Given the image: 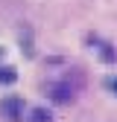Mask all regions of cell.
I'll return each mask as SVG.
<instances>
[{"label":"cell","instance_id":"obj_2","mask_svg":"<svg viewBox=\"0 0 117 122\" xmlns=\"http://www.w3.org/2000/svg\"><path fill=\"white\" fill-rule=\"evenodd\" d=\"M32 122H50V113L38 108V111H32Z\"/></svg>","mask_w":117,"mask_h":122},{"label":"cell","instance_id":"obj_4","mask_svg":"<svg viewBox=\"0 0 117 122\" xmlns=\"http://www.w3.org/2000/svg\"><path fill=\"white\" fill-rule=\"evenodd\" d=\"M108 84H111V90H114V93H117V79H111Z\"/></svg>","mask_w":117,"mask_h":122},{"label":"cell","instance_id":"obj_1","mask_svg":"<svg viewBox=\"0 0 117 122\" xmlns=\"http://www.w3.org/2000/svg\"><path fill=\"white\" fill-rule=\"evenodd\" d=\"M3 111H6L12 119H18V113H21V102H18V99H9V102H3Z\"/></svg>","mask_w":117,"mask_h":122},{"label":"cell","instance_id":"obj_3","mask_svg":"<svg viewBox=\"0 0 117 122\" xmlns=\"http://www.w3.org/2000/svg\"><path fill=\"white\" fill-rule=\"evenodd\" d=\"M0 81H6V84H9V81H15V73H12L9 67H3V70H0Z\"/></svg>","mask_w":117,"mask_h":122}]
</instances>
